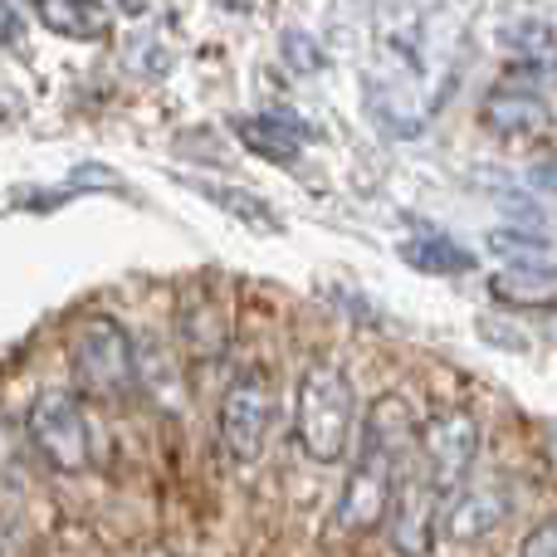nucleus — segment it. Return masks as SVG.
<instances>
[{"mask_svg":"<svg viewBox=\"0 0 557 557\" xmlns=\"http://www.w3.org/2000/svg\"><path fill=\"white\" fill-rule=\"evenodd\" d=\"M235 137H240L255 157H264V162L294 166L298 152H304V143H308V127L298 123L288 108H270V113L240 117V123H235Z\"/></svg>","mask_w":557,"mask_h":557,"instance_id":"nucleus-9","label":"nucleus"},{"mask_svg":"<svg viewBox=\"0 0 557 557\" xmlns=\"http://www.w3.org/2000/svg\"><path fill=\"white\" fill-rule=\"evenodd\" d=\"M284 64L294 69V74H318L327 59H323V45H318L313 35H304V29H288V35H284Z\"/></svg>","mask_w":557,"mask_h":557,"instance_id":"nucleus-17","label":"nucleus"},{"mask_svg":"<svg viewBox=\"0 0 557 557\" xmlns=\"http://www.w3.org/2000/svg\"><path fill=\"white\" fill-rule=\"evenodd\" d=\"M69 367H74L78 386L103 401H117L137 386V352H133V337L117 318L94 313L84 323H74L69 333Z\"/></svg>","mask_w":557,"mask_h":557,"instance_id":"nucleus-3","label":"nucleus"},{"mask_svg":"<svg viewBox=\"0 0 557 557\" xmlns=\"http://www.w3.org/2000/svg\"><path fill=\"white\" fill-rule=\"evenodd\" d=\"M84 191H127V186L113 166L84 162L78 172H69V182L54 186V191H15V206L20 211H54V206H64L69 196H84Z\"/></svg>","mask_w":557,"mask_h":557,"instance_id":"nucleus-14","label":"nucleus"},{"mask_svg":"<svg viewBox=\"0 0 557 557\" xmlns=\"http://www.w3.org/2000/svg\"><path fill=\"white\" fill-rule=\"evenodd\" d=\"M490 294L504 304H548L557 294V264H509L490 278Z\"/></svg>","mask_w":557,"mask_h":557,"instance_id":"nucleus-15","label":"nucleus"},{"mask_svg":"<svg viewBox=\"0 0 557 557\" xmlns=\"http://www.w3.org/2000/svg\"><path fill=\"white\" fill-rule=\"evenodd\" d=\"M416 455V416L401 396H376L362 416V431H357V455L352 470L343 480L337 494V529L343 533H367L382 529L386 509H392V494L401 470Z\"/></svg>","mask_w":557,"mask_h":557,"instance_id":"nucleus-1","label":"nucleus"},{"mask_svg":"<svg viewBox=\"0 0 557 557\" xmlns=\"http://www.w3.org/2000/svg\"><path fill=\"white\" fill-rule=\"evenodd\" d=\"M352 386H347L343 367L333 362H308L298 376V401H294V435L298 450L313 465H337L352 441Z\"/></svg>","mask_w":557,"mask_h":557,"instance_id":"nucleus-2","label":"nucleus"},{"mask_svg":"<svg viewBox=\"0 0 557 557\" xmlns=\"http://www.w3.org/2000/svg\"><path fill=\"white\" fill-rule=\"evenodd\" d=\"M490 250L504 255V260H513V264H548V240H543L539 231H519V225L490 231Z\"/></svg>","mask_w":557,"mask_h":557,"instance_id":"nucleus-16","label":"nucleus"},{"mask_svg":"<svg viewBox=\"0 0 557 557\" xmlns=\"http://www.w3.org/2000/svg\"><path fill=\"white\" fill-rule=\"evenodd\" d=\"M519 557H557V513L533 523V533L519 543Z\"/></svg>","mask_w":557,"mask_h":557,"instance_id":"nucleus-18","label":"nucleus"},{"mask_svg":"<svg viewBox=\"0 0 557 557\" xmlns=\"http://www.w3.org/2000/svg\"><path fill=\"white\" fill-rule=\"evenodd\" d=\"M401 260L421 274H470L474 270V255L465 245H455L450 235L441 231H421L401 245Z\"/></svg>","mask_w":557,"mask_h":557,"instance_id":"nucleus-13","label":"nucleus"},{"mask_svg":"<svg viewBox=\"0 0 557 557\" xmlns=\"http://www.w3.org/2000/svg\"><path fill=\"white\" fill-rule=\"evenodd\" d=\"M474 455H480V421L470 411H441L431 425L421 431V465L435 480L445 509L465 494L474 474Z\"/></svg>","mask_w":557,"mask_h":557,"instance_id":"nucleus-6","label":"nucleus"},{"mask_svg":"<svg viewBox=\"0 0 557 557\" xmlns=\"http://www.w3.org/2000/svg\"><path fill=\"white\" fill-rule=\"evenodd\" d=\"M25 435H29V450L54 474L88 470V421H84L78 396L64 392V386H45V392L29 401Z\"/></svg>","mask_w":557,"mask_h":557,"instance_id":"nucleus-4","label":"nucleus"},{"mask_svg":"<svg viewBox=\"0 0 557 557\" xmlns=\"http://www.w3.org/2000/svg\"><path fill=\"white\" fill-rule=\"evenodd\" d=\"M186 186H191L196 196H206L211 206H221L225 215H235V221H245L250 231L260 235H278V211L274 206H264L255 191H245V186H225V182H206V176H186Z\"/></svg>","mask_w":557,"mask_h":557,"instance_id":"nucleus-11","label":"nucleus"},{"mask_svg":"<svg viewBox=\"0 0 557 557\" xmlns=\"http://www.w3.org/2000/svg\"><path fill=\"white\" fill-rule=\"evenodd\" d=\"M274 416H278V401H274V386L264 382L260 372H245L225 386L221 396V445L235 465H255L270 445V431H274Z\"/></svg>","mask_w":557,"mask_h":557,"instance_id":"nucleus-5","label":"nucleus"},{"mask_svg":"<svg viewBox=\"0 0 557 557\" xmlns=\"http://www.w3.org/2000/svg\"><path fill=\"white\" fill-rule=\"evenodd\" d=\"M484 127L499 137H539L553 127V108L539 88L529 84H499L484 94V108H480Z\"/></svg>","mask_w":557,"mask_h":557,"instance_id":"nucleus-8","label":"nucleus"},{"mask_svg":"<svg viewBox=\"0 0 557 557\" xmlns=\"http://www.w3.org/2000/svg\"><path fill=\"white\" fill-rule=\"evenodd\" d=\"M5 45L10 49L20 45V10H15V0H5Z\"/></svg>","mask_w":557,"mask_h":557,"instance_id":"nucleus-19","label":"nucleus"},{"mask_svg":"<svg viewBox=\"0 0 557 557\" xmlns=\"http://www.w3.org/2000/svg\"><path fill=\"white\" fill-rule=\"evenodd\" d=\"M504 519V494L494 484H465V494L450 504V539L474 543Z\"/></svg>","mask_w":557,"mask_h":557,"instance_id":"nucleus-12","label":"nucleus"},{"mask_svg":"<svg viewBox=\"0 0 557 557\" xmlns=\"http://www.w3.org/2000/svg\"><path fill=\"white\" fill-rule=\"evenodd\" d=\"M441 490H435V480L421 470H411L406 465L401 480H396V494H392V509H386V543H392L401 557H431L435 548V523H441Z\"/></svg>","mask_w":557,"mask_h":557,"instance_id":"nucleus-7","label":"nucleus"},{"mask_svg":"<svg viewBox=\"0 0 557 557\" xmlns=\"http://www.w3.org/2000/svg\"><path fill=\"white\" fill-rule=\"evenodd\" d=\"M548 435H553V441H557V421H548Z\"/></svg>","mask_w":557,"mask_h":557,"instance_id":"nucleus-20","label":"nucleus"},{"mask_svg":"<svg viewBox=\"0 0 557 557\" xmlns=\"http://www.w3.org/2000/svg\"><path fill=\"white\" fill-rule=\"evenodd\" d=\"M29 5H35L39 25L64 39H103L108 35L103 0H29Z\"/></svg>","mask_w":557,"mask_h":557,"instance_id":"nucleus-10","label":"nucleus"}]
</instances>
